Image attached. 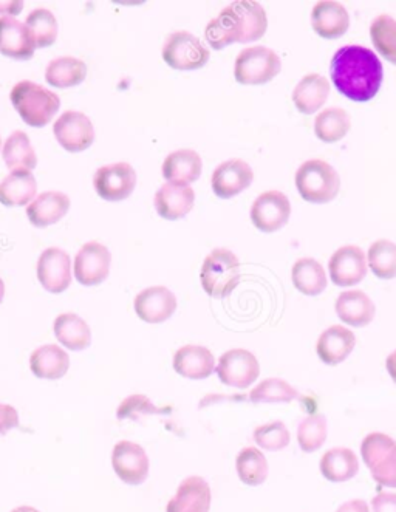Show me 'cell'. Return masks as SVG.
Returning <instances> with one entry per match:
<instances>
[{"instance_id": "1", "label": "cell", "mask_w": 396, "mask_h": 512, "mask_svg": "<svg viewBox=\"0 0 396 512\" xmlns=\"http://www.w3.org/2000/svg\"><path fill=\"white\" fill-rule=\"evenodd\" d=\"M332 79L347 98L369 101L383 82V64L370 48L345 45L333 56Z\"/></svg>"}, {"instance_id": "2", "label": "cell", "mask_w": 396, "mask_h": 512, "mask_svg": "<svg viewBox=\"0 0 396 512\" xmlns=\"http://www.w3.org/2000/svg\"><path fill=\"white\" fill-rule=\"evenodd\" d=\"M267 28V13L259 2L236 0L209 22L205 38L214 50H222L234 42L257 41Z\"/></svg>"}, {"instance_id": "3", "label": "cell", "mask_w": 396, "mask_h": 512, "mask_svg": "<svg viewBox=\"0 0 396 512\" xmlns=\"http://www.w3.org/2000/svg\"><path fill=\"white\" fill-rule=\"evenodd\" d=\"M11 103L22 120L33 127L47 126L61 107V99L55 92L31 81H21L13 87Z\"/></svg>"}, {"instance_id": "4", "label": "cell", "mask_w": 396, "mask_h": 512, "mask_svg": "<svg viewBox=\"0 0 396 512\" xmlns=\"http://www.w3.org/2000/svg\"><path fill=\"white\" fill-rule=\"evenodd\" d=\"M296 188L307 202L328 203L339 194L341 178L332 164L313 158L297 169Z\"/></svg>"}, {"instance_id": "5", "label": "cell", "mask_w": 396, "mask_h": 512, "mask_svg": "<svg viewBox=\"0 0 396 512\" xmlns=\"http://www.w3.org/2000/svg\"><path fill=\"white\" fill-rule=\"evenodd\" d=\"M203 290L211 297L223 299L236 290L240 282V262L233 251L217 248L211 251L203 262Z\"/></svg>"}, {"instance_id": "6", "label": "cell", "mask_w": 396, "mask_h": 512, "mask_svg": "<svg viewBox=\"0 0 396 512\" xmlns=\"http://www.w3.org/2000/svg\"><path fill=\"white\" fill-rule=\"evenodd\" d=\"M361 455L378 485L396 489V441L392 437L381 432L367 435Z\"/></svg>"}, {"instance_id": "7", "label": "cell", "mask_w": 396, "mask_h": 512, "mask_svg": "<svg viewBox=\"0 0 396 512\" xmlns=\"http://www.w3.org/2000/svg\"><path fill=\"white\" fill-rule=\"evenodd\" d=\"M280 69L282 62L274 50L263 45H254L239 53L234 65V75L240 84L257 86L276 78Z\"/></svg>"}, {"instance_id": "8", "label": "cell", "mask_w": 396, "mask_h": 512, "mask_svg": "<svg viewBox=\"0 0 396 512\" xmlns=\"http://www.w3.org/2000/svg\"><path fill=\"white\" fill-rule=\"evenodd\" d=\"M209 56L211 53L208 48L189 31H175L164 42L163 59L172 69H202L209 61Z\"/></svg>"}, {"instance_id": "9", "label": "cell", "mask_w": 396, "mask_h": 512, "mask_svg": "<svg viewBox=\"0 0 396 512\" xmlns=\"http://www.w3.org/2000/svg\"><path fill=\"white\" fill-rule=\"evenodd\" d=\"M216 372L225 386L243 390L256 383L260 366L253 353L245 349H233L220 356Z\"/></svg>"}, {"instance_id": "10", "label": "cell", "mask_w": 396, "mask_h": 512, "mask_svg": "<svg viewBox=\"0 0 396 512\" xmlns=\"http://www.w3.org/2000/svg\"><path fill=\"white\" fill-rule=\"evenodd\" d=\"M93 185L99 197L107 202H121L134 192L137 186V174L126 161L107 164L96 171Z\"/></svg>"}, {"instance_id": "11", "label": "cell", "mask_w": 396, "mask_h": 512, "mask_svg": "<svg viewBox=\"0 0 396 512\" xmlns=\"http://www.w3.org/2000/svg\"><path fill=\"white\" fill-rule=\"evenodd\" d=\"M112 466L121 482L130 486L143 485L149 477V457L140 444L120 441L112 452Z\"/></svg>"}, {"instance_id": "12", "label": "cell", "mask_w": 396, "mask_h": 512, "mask_svg": "<svg viewBox=\"0 0 396 512\" xmlns=\"http://www.w3.org/2000/svg\"><path fill=\"white\" fill-rule=\"evenodd\" d=\"M290 216L291 203L284 192H263L251 206V220L263 233H274L287 225Z\"/></svg>"}, {"instance_id": "13", "label": "cell", "mask_w": 396, "mask_h": 512, "mask_svg": "<svg viewBox=\"0 0 396 512\" xmlns=\"http://www.w3.org/2000/svg\"><path fill=\"white\" fill-rule=\"evenodd\" d=\"M56 140L65 151L82 152L89 149L95 141V129L87 115L75 110L62 113L53 124Z\"/></svg>"}, {"instance_id": "14", "label": "cell", "mask_w": 396, "mask_h": 512, "mask_svg": "<svg viewBox=\"0 0 396 512\" xmlns=\"http://www.w3.org/2000/svg\"><path fill=\"white\" fill-rule=\"evenodd\" d=\"M110 262H112V256L109 248L98 242H89L76 254L73 273L79 284L93 287L107 279Z\"/></svg>"}, {"instance_id": "15", "label": "cell", "mask_w": 396, "mask_h": 512, "mask_svg": "<svg viewBox=\"0 0 396 512\" xmlns=\"http://www.w3.org/2000/svg\"><path fill=\"white\" fill-rule=\"evenodd\" d=\"M367 257L364 251L355 245L341 246L333 253L328 262L330 277L338 287H352L359 284L367 274Z\"/></svg>"}, {"instance_id": "16", "label": "cell", "mask_w": 396, "mask_h": 512, "mask_svg": "<svg viewBox=\"0 0 396 512\" xmlns=\"http://www.w3.org/2000/svg\"><path fill=\"white\" fill-rule=\"evenodd\" d=\"M38 279L50 293H62L72 285V260L61 248H47L38 260Z\"/></svg>"}, {"instance_id": "17", "label": "cell", "mask_w": 396, "mask_h": 512, "mask_svg": "<svg viewBox=\"0 0 396 512\" xmlns=\"http://www.w3.org/2000/svg\"><path fill=\"white\" fill-rule=\"evenodd\" d=\"M135 313L147 324L168 321L177 310V297L166 287H151L137 294Z\"/></svg>"}, {"instance_id": "18", "label": "cell", "mask_w": 396, "mask_h": 512, "mask_svg": "<svg viewBox=\"0 0 396 512\" xmlns=\"http://www.w3.org/2000/svg\"><path fill=\"white\" fill-rule=\"evenodd\" d=\"M254 180V172L246 161L233 158L223 161L212 174V191L217 197L231 198L250 188Z\"/></svg>"}, {"instance_id": "19", "label": "cell", "mask_w": 396, "mask_h": 512, "mask_svg": "<svg viewBox=\"0 0 396 512\" xmlns=\"http://www.w3.org/2000/svg\"><path fill=\"white\" fill-rule=\"evenodd\" d=\"M38 48L35 33L11 16L0 18V53L14 59H30Z\"/></svg>"}, {"instance_id": "20", "label": "cell", "mask_w": 396, "mask_h": 512, "mask_svg": "<svg viewBox=\"0 0 396 512\" xmlns=\"http://www.w3.org/2000/svg\"><path fill=\"white\" fill-rule=\"evenodd\" d=\"M195 192L188 183L168 181L155 194V209L163 219L178 220L194 208Z\"/></svg>"}, {"instance_id": "21", "label": "cell", "mask_w": 396, "mask_h": 512, "mask_svg": "<svg viewBox=\"0 0 396 512\" xmlns=\"http://www.w3.org/2000/svg\"><path fill=\"white\" fill-rule=\"evenodd\" d=\"M211 500V488L205 478L192 475L180 483L166 512H209Z\"/></svg>"}, {"instance_id": "22", "label": "cell", "mask_w": 396, "mask_h": 512, "mask_svg": "<svg viewBox=\"0 0 396 512\" xmlns=\"http://www.w3.org/2000/svg\"><path fill=\"white\" fill-rule=\"evenodd\" d=\"M311 24L322 38H339L349 30V11L336 0H319L311 11Z\"/></svg>"}, {"instance_id": "23", "label": "cell", "mask_w": 396, "mask_h": 512, "mask_svg": "<svg viewBox=\"0 0 396 512\" xmlns=\"http://www.w3.org/2000/svg\"><path fill=\"white\" fill-rule=\"evenodd\" d=\"M356 345V336L344 325L327 328L318 339L316 352L327 366H338L352 355Z\"/></svg>"}, {"instance_id": "24", "label": "cell", "mask_w": 396, "mask_h": 512, "mask_svg": "<svg viewBox=\"0 0 396 512\" xmlns=\"http://www.w3.org/2000/svg\"><path fill=\"white\" fill-rule=\"evenodd\" d=\"M174 370L183 378L200 381L216 372V358L202 345H185L175 352Z\"/></svg>"}, {"instance_id": "25", "label": "cell", "mask_w": 396, "mask_h": 512, "mask_svg": "<svg viewBox=\"0 0 396 512\" xmlns=\"http://www.w3.org/2000/svg\"><path fill=\"white\" fill-rule=\"evenodd\" d=\"M336 313L345 324L361 328L373 321L376 308L372 299L364 291L350 290L339 294Z\"/></svg>"}, {"instance_id": "26", "label": "cell", "mask_w": 396, "mask_h": 512, "mask_svg": "<svg viewBox=\"0 0 396 512\" xmlns=\"http://www.w3.org/2000/svg\"><path fill=\"white\" fill-rule=\"evenodd\" d=\"M70 198L64 192L48 191L38 197L27 206V216L31 225L38 228L53 225L59 222L69 212Z\"/></svg>"}, {"instance_id": "27", "label": "cell", "mask_w": 396, "mask_h": 512, "mask_svg": "<svg viewBox=\"0 0 396 512\" xmlns=\"http://www.w3.org/2000/svg\"><path fill=\"white\" fill-rule=\"evenodd\" d=\"M30 369L39 379L64 378L70 369L69 353L55 344L42 345L30 356Z\"/></svg>"}, {"instance_id": "28", "label": "cell", "mask_w": 396, "mask_h": 512, "mask_svg": "<svg viewBox=\"0 0 396 512\" xmlns=\"http://www.w3.org/2000/svg\"><path fill=\"white\" fill-rule=\"evenodd\" d=\"M38 194V183L31 171L19 169L0 183V203L5 206H28Z\"/></svg>"}, {"instance_id": "29", "label": "cell", "mask_w": 396, "mask_h": 512, "mask_svg": "<svg viewBox=\"0 0 396 512\" xmlns=\"http://www.w3.org/2000/svg\"><path fill=\"white\" fill-rule=\"evenodd\" d=\"M330 93V82L318 73L305 75L293 90V101L297 109L305 115L318 112Z\"/></svg>"}, {"instance_id": "30", "label": "cell", "mask_w": 396, "mask_h": 512, "mask_svg": "<svg viewBox=\"0 0 396 512\" xmlns=\"http://www.w3.org/2000/svg\"><path fill=\"white\" fill-rule=\"evenodd\" d=\"M322 477L328 482L344 483L355 478L359 472V460L349 448L328 449L321 458Z\"/></svg>"}, {"instance_id": "31", "label": "cell", "mask_w": 396, "mask_h": 512, "mask_svg": "<svg viewBox=\"0 0 396 512\" xmlns=\"http://www.w3.org/2000/svg\"><path fill=\"white\" fill-rule=\"evenodd\" d=\"M56 339L65 349L79 352L89 347L92 342V332L84 319L75 313H62L53 324Z\"/></svg>"}, {"instance_id": "32", "label": "cell", "mask_w": 396, "mask_h": 512, "mask_svg": "<svg viewBox=\"0 0 396 512\" xmlns=\"http://www.w3.org/2000/svg\"><path fill=\"white\" fill-rule=\"evenodd\" d=\"M202 158L192 149L172 152L163 163V177L168 181L192 183L202 175Z\"/></svg>"}, {"instance_id": "33", "label": "cell", "mask_w": 396, "mask_h": 512, "mask_svg": "<svg viewBox=\"0 0 396 512\" xmlns=\"http://www.w3.org/2000/svg\"><path fill=\"white\" fill-rule=\"evenodd\" d=\"M87 76L86 62L73 56H62L53 59L45 70L48 84L58 89H69L78 86Z\"/></svg>"}, {"instance_id": "34", "label": "cell", "mask_w": 396, "mask_h": 512, "mask_svg": "<svg viewBox=\"0 0 396 512\" xmlns=\"http://www.w3.org/2000/svg\"><path fill=\"white\" fill-rule=\"evenodd\" d=\"M294 287L307 296H318L327 288L328 280L324 267L318 260L302 257L291 270Z\"/></svg>"}, {"instance_id": "35", "label": "cell", "mask_w": 396, "mask_h": 512, "mask_svg": "<svg viewBox=\"0 0 396 512\" xmlns=\"http://www.w3.org/2000/svg\"><path fill=\"white\" fill-rule=\"evenodd\" d=\"M2 157L11 172L25 169L33 171L38 166V155L31 146L30 138L22 130H16L5 141Z\"/></svg>"}, {"instance_id": "36", "label": "cell", "mask_w": 396, "mask_h": 512, "mask_svg": "<svg viewBox=\"0 0 396 512\" xmlns=\"http://www.w3.org/2000/svg\"><path fill=\"white\" fill-rule=\"evenodd\" d=\"M350 126H352L350 115L342 107H327L316 117V137L325 143H336L347 135Z\"/></svg>"}, {"instance_id": "37", "label": "cell", "mask_w": 396, "mask_h": 512, "mask_svg": "<svg viewBox=\"0 0 396 512\" xmlns=\"http://www.w3.org/2000/svg\"><path fill=\"white\" fill-rule=\"evenodd\" d=\"M237 475L240 482L248 486H260L267 482L268 461L267 457L257 448H245L237 455Z\"/></svg>"}, {"instance_id": "38", "label": "cell", "mask_w": 396, "mask_h": 512, "mask_svg": "<svg viewBox=\"0 0 396 512\" xmlns=\"http://www.w3.org/2000/svg\"><path fill=\"white\" fill-rule=\"evenodd\" d=\"M248 398L254 404H287L297 400L299 392L284 379L270 378L254 387Z\"/></svg>"}, {"instance_id": "39", "label": "cell", "mask_w": 396, "mask_h": 512, "mask_svg": "<svg viewBox=\"0 0 396 512\" xmlns=\"http://www.w3.org/2000/svg\"><path fill=\"white\" fill-rule=\"evenodd\" d=\"M327 434L325 415H310L297 426V443L305 454H313L324 446Z\"/></svg>"}, {"instance_id": "40", "label": "cell", "mask_w": 396, "mask_h": 512, "mask_svg": "<svg viewBox=\"0 0 396 512\" xmlns=\"http://www.w3.org/2000/svg\"><path fill=\"white\" fill-rule=\"evenodd\" d=\"M367 263L379 279L396 277V245L390 240H376L367 253Z\"/></svg>"}, {"instance_id": "41", "label": "cell", "mask_w": 396, "mask_h": 512, "mask_svg": "<svg viewBox=\"0 0 396 512\" xmlns=\"http://www.w3.org/2000/svg\"><path fill=\"white\" fill-rule=\"evenodd\" d=\"M373 45L387 61L396 64V21L389 14H379L370 27Z\"/></svg>"}, {"instance_id": "42", "label": "cell", "mask_w": 396, "mask_h": 512, "mask_svg": "<svg viewBox=\"0 0 396 512\" xmlns=\"http://www.w3.org/2000/svg\"><path fill=\"white\" fill-rule=\"evenodd\" d=\"M25 24L35 33L36 44L39 48L55 44L56 38H58V21L52 11L47 8L31 11Z\"/></svg>"}, {"instance_id": "43", "label": "cell", "mask_w": 396, "mask_h": 512, "mask_svg": "<svg viewBox=\"0 0 396 512\" xmlns=\"http://www.w3.org/2000/svg\"><path fill=\"white\" fill-rule=\"evenodd\" d=\"M253 438L260 449L268 452L282 451L291 441L290 431L282 421H273L256 427Z\"/></svg>"}, {"instance_id": "44", "label": "cell", "mask_w": 396, "mask_h": 512, "mask_svg": "<svg viewBox=\"0 0 396 512\" xmlns=\"http://www.w3.org/2000/svg\"><path fill=\"white\" fill-rule=\"evenodd\" d=\"M168 412V407L160 409L146 395H130L118 406L117 418L118 420L137 421L140 418L149 417V415H163Z\"/></svg>"}, {"instance_id": "45", "label": "cell", "mask_w": 396, "mask_h": 512, "mask_svg": "<svg viewBox=\"0 0 396 512\" xmlns=\"http://www.w3.org/2000/svg\"><path fill=\"white\" fill-rule=\"evenodd\" d=\"M19 426L18 410L10 404L0 403V434H7Z\"/></svg>"}, {"instance_id": "46", "label": "cell", "mask_w": 396, "mask_h": 512, "mask_svg": "<svg viewBox=\"0 0 396 512\" xmlns=\"http://www.w3.org/2000/svg\"><path fill=\"white\" fill-rule=\"evenodd\" d=\"M373 512H396V494L381 492L372 500Z\"/></svg>"}, {"instance_id": "47", "label": "cell", "mask_w": 396, "mask_h": 512, "mask_svg": "<svg viewBox=\"0 0 396 512\" xmlns=\"http://www.w3.org/2000/svg\"><path fill=\"white\" fill-rule=\"evenodd\" d=\"M336 512H370V508L366 500L353 499L339 506Z\"/></svg>"}, {"instance_id": "48", "label": "cell", "mask_w": 396, "mask_h": 512, "mask_svg": "<svg viewBox=\"0 0 396 512\" xmlns=\"http://www.w3.org/2000/svg\"><path fill=\"white\" fill-rule=\"evenodd\" d=\"M24 8V2H0V14H18Z\"/></svg>"}, {"instance_id": "49", "label": "cell", "mask_w": 396, "mask_h": 512, "mask_svg": "<svg viewBox=\"0 0 396 512\" xmlns=\"http://www.w3.org/2000/svg\"><path fill=\"white\" fill-rule=\"evenodd\" d=\"M386 367L390 378H392L393 383L396 384V350L387 356Z\"/></svg>"}, {"instance_id": "50", "label": "cell", "mask_w": 396, "mask_h": 512, "mask_svg": "<svg viewBox=\"0 0 396 512\" xmlns=\"http://www.w3.org/2000/svg\"><path fill=\"white\" fill-rule=\"evenodd\" d=\"M11 512H39L36 508H31V506H19V508L13 509Z\"/></svg>"}, {"instance_id": "51", "label": "cell", "mask_w": 396, "mask_h": 512, "mask_svg": "<svg viewBox=\"0 0 396 512\" xmlns=\"http://www.w3.org/2000/svg\"><path fill=\"white\" fill-rule=\"evenodd\" d=\"M5 296V284L4 280L0 279V304H2V301H4Z\"/></svg>"}, {"instance_id": "52", "label": "cell", "mask_w": 396, "mask_h": 512, "mask_svg": "<svg viewBox=\"0 0 396 512\" xmlns=\"http://www.w3.org/2000/svg\"><path fill=\"white\" fill-rule=\"evenodd\" d=\"M0 147H2V138H0Z\"/></svg>"}]
</instances>
